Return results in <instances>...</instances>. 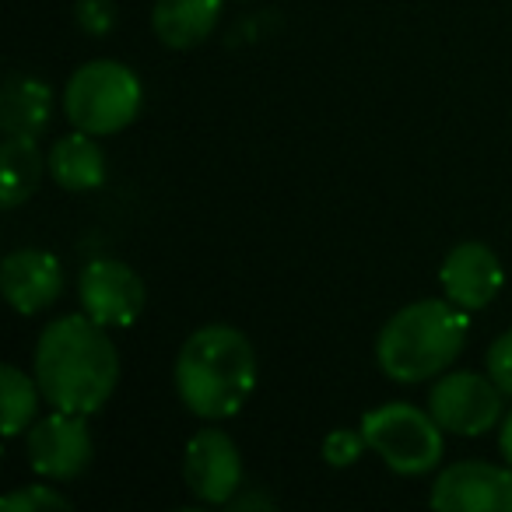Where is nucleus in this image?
Instances as JSON below:
<instances>
[{
    "mask_svg": "<svg viewBox=\"0 0 512 512\" xmlns=\"http://www.w3.org/2000/svg\"><path fill=\"white\" fill-rule=\"evenodd\" d=\"M120 355L92 316H60L36 344V383L57 411L95 414L113 397Z\"/></svg>",
    "mask_w": 512,
    "mask_h": 512,
    "instance_id": "f257e3e1",
    "label": "nucleus"
},
{
    "mask_svg": "<svg viewBox=\"0 0 512 512\" xmlns=\"http://www.w3.org/2000/svg\"><path fill=\"white\" fill-rule=\"evenodd\" d=\"M256 386V355L242 330L211 323L186 337L176 358V390L197 418H232Z\"/></svg>",
    "mask_w": 512,
    "mask_h": 512,
    "instance_id": "f03ea898",
    "label": "nucleus"
},
{
    "mask_svg": "<svg viewBox=\"0 0 512 512\" xmlns=\"http://www.w3.org/2000/svg\"><path fill=\"white\" fill-rule=\"evenodd\" d=\"M467 309L453 299H421L390 316L376 341L379 369L397 383H421L456 362L467 344Z\"/></svg>",
    "mask_w": 512,
    "mask_h": 512,
    "instance_id": "7ed1b4c3",
    "label": "nucleus"
},
{
    "mask_svg": "<svg viewBox=\"0 0 512 512\" xmlns=\"http://www.w3.org/2000/svg\"><path fill=\"white\" fill-rule=\"evenodd\" d=\"M67 120L92 137L120 134L141 113V81L116 60H92L78 67L64 88Z\"/></svg>",
    "mask_w": 512,
    "mask_h": 512,
    "instance_id": "20e7f679",
    "label": "nucleus"
},
{
    "mask_svg": "<svg viewBox=\"0 0 512 512\" xmlns=\"http://www.w3.org/2000/svg\"><path fill=\"white\" fill-rule=\"evenodd\" d=\"M369 449L404 477L425 474L442 460V425L414 404H383L362 418Z\"/></svg>",
    "mask_w": 512,
    "mask_h": 512,
    "instance_id": "39448f33",
    "label": "nucleus"
},
{
    "mask_svg": "<svg viewBox=\"0 0 512 512\" xmlns=\"http://www.w3.org/2000/svg\"><path fill=\"white\" fill-rule=\"evenodd\" d=\"M428 411L453 435H484L502 421V386L477 372H446L432 386Z\"/></svg>",
    "mask_w": 512,
    "mask_h": 512,
    "instance_id": "423d86ee",
    "label": "nucleus"
},
{
    "mask_svg": "<svg viewBox=\"0 0 512 512\" xmlns=\"http://www.w3.org/2000/svg\"><path fill=\"white\" fill-rule=\"evenodd\" d=\"M432 505L446 512H512V467L463 460L432 484Z\"/></svg>",
    "mask_w": 512,
    "mask_h": 512,
    "instance_id": "0eeeda50",
    "label": "nucleus"
},
{
    "mask_svg": "<svg viewBox=\"0 0 512 512\" xmlns=\"http://www.w3.org/2000/svg\"><path fill=\"white\" fill-rule=\"evenodd\" d=\"M81 306L102 327H130L144 309V281L120 260H92L81 271Z\"/></svg>",
    "mask_w": 512,
    "mask_h": 512,
    "instance_id": "6e6552de",
    "label": "nucleus"
},
{
    "mask_svg": "<svg viewBox=\"0 0 512 512\" xmlns=\"http://www.w3.org/2000/svg\"><path fill=\"white\" fill-rule=\"evenodd\" d=\"M29 463L43 477L71 481L92 463V432L85 414L57 411L29 432Z\"/></svg>",
    "mask_w": 512,
    "mask_h": 512,
    "instance_id": "1a4fd4ad",
    "label": "nucleus"
},
{
    "mask_svg": "<svg viewBox=\"0 0 512 512\" xmlns=\"http://www.w3.org/2000/svg\"><path fill=\"white\" fill-rule=\"evenodd\" d=\"M186 484L207 505H225L242 488V460L221 428H204L186 446Z\"/></svg>",
    "mask_w": 512,
    "mask_h": 512,
    "instance_id": "9d476101",
    "label": "nucleus"
},
{
    "mask_svg": "<svg viewBox=\"0 0 512 512\" xmlns=\"http://www.w3.org/2000/svg\"><path fill=\"white\" fill-rule=\"evenodd\" d=\"M442 288L446 299H453L460 309H484L488 302H495V295L502 292V264L484 242H460L456 249H449V256L442 260Z\"/></svg>",
    "mask_w": 512,
    "mask_h": 512,
    "instance_id": "9b49d317",
    "label": "nucleus"
},
{
    "mask_svg": "<svg viewBox=\"0 0 512 512\" xmlns=\"http://www.w3.org/2000/svg\"><path fill=\"white\" fill-rule=\"evenodd\" d=\"M4 295L18 313L32 316L50 309L64 292V271H60L57 256L46 249H15L4 260Z\"/></svg>",
    "mask_w": 512,
    "mask_h": 512,
    "instance_id": "f8f14e48",
    "label": "nucleus"
},
{
    "mask_svg": "<svg viewBox=\"0 0 512 512\" xmlns=\"http://www.w3.org/2000/svg\"><path fill=\"white\" fill-rule=\"evenodd\" d=\"M53 92L36 74H11L0 99V127L8 137H32L36 141L50 127Z\"/></svg>",
    "mask_w": 512,
    "mask_h": 512,
    "instance_id": "ddd939ff",
    "label": "nucleus"
},
{
    "mask_svg": "<svg viewBox=\"0 0 512 512\" xmlns=\"http://www.w3.org/2000/svg\"><path fill=\"white\" fill-rule=\"evenodd\" d=\"M221 18V0H155L151 25L155 36L172 50H190L204 43Z\"/></svg>",
    "mask_w": 512,
    "mask_h": 512,
    "instance_id": "4468645a",
    "label": "nucleus"
},
{
    "mask_svg": "<svg viewBox=\"0 0 512 512\" xmlns=\"http://www.w3.org/2000/svg\"><path fill=\"white\" fill-rule=\"evenodd\" d=\"M50 172L64 190H95L106 183V155L92 141V134L78 130L53 144Z\"/></svg>",
    "mask_w": 512,
    "mask_h": 512,
    "instance_id": "2eb2a0df",
    "label": "nucleus"
},
{
    "mask_svg": "<svg viewBox=\"0 0 512 512\" xmlns=\"http://www.w3.org/2000/svg\"><path fill=\"white\" fill-rule=\"evenodd\" d=\"M0 165H4V207H18L32 197L43 176V158L32 137H8L0 148Z\"/></svg>",
    "mask_w": 512,
    "mask_h": 512,
    "instance_id": "dca6fc26",
    "label": "nucleus"
},
{
    "mask_svg": "<svg viewBox=\"0 0 512 512\" xmlns=\"http://www.w3.org/2000/svg\"><path fill=\"white\" fill-rule=\"evenodd\" d=\"M0 393H4V435L15 439L18 432H25L32 418H36V407H39V383H32L18 365H4L0 372Z\"/></svg>",
    "mask_w": 512,
    "mask_h": 512,
    "instance_id": "f3484780",
    "label": "nucleus"
},
{
    "mask_svg": "<svg viewBox=\"0 0 512 512\" xmlns=\"http://www.w3.org/2000/svg\"><path fill=\"white\" fill-rule=\"evenodd\" d=\"M0 505H4V512H50V509H71V498L60 495L50 484H25V488L0 498Z\"/></svg>",
    "mask_w": 512,
    "mask_h": 512,
    "instance_id": "a211bd4d",
    "label": "nucleus"
},
{
    "mask_svg": "<svg viewBox=\"0 0 512 512\" xmlns=\"http://www.w3.org/2000/svg\"><path fill=\"white\" fill-rule=\"evenodd\" d=\"M365 449H369V442H365L362 428H337V432H330L323 439V460L330 467H351V463H358V456Z\"/></svg>",
    "mask_w": 512,
    "mask_h": 512,
    "instance_id": "6ab92c4d",
    "label": "nucleus"
},
{
    "mask_svg": "<svg viewBox=\"0 0 512 512\" xmlns=\"http://www.w3.org/2000/svg\"><path fill=\"white\" fill-rule=\"evenodd\" d=\"M74 18H78L81 29L92 32V36H106L116 25V8H113V0H78Z\"/></svg>",
    "mask_w": 512,
    "mask_h": 512,
    "instance_id": "aec40b11",
    "label": "nucleus"
},
{
    "mask_svg": "<svg viewBox=\"0 0 512 512\" xmlns=\"http://www.w3.org/2000/svg\"><path fill=\"white\" fill-rule=\"evenodd\" d=\"M488 376L512 397V330H505L488 348Z\"/></svg>",
    "mask_w": 512,
    "mask_h": 512,
    "instance_id": "412c9836",
    "label": "nucleus"
},
{
    "mask_svg": "<svg viewBox=\"0 0 512 512\" xmlns=\"http://www.w3.org/2000/svg\"><path fill=\"white\" fill-rule=\"evenodd\" d=\"M502 453H505V463L512 467V411L505 414V425H502Z\"/></svg>",
    "mask_w": 512,
    "mask_h": 512,
    "instance_id": "4be33fe9",
    "label": "nucleus"
}]
</instances>
